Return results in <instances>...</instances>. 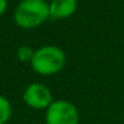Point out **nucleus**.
<instances>
[{
  "mask_svg": "<svg viewBox=\"0 0 124 124\" xmlns=\"http://www.w3.org/2000/svg\"><path fill=\"white\" fill-rule=\"evenodd\" d=\"M49 17V6L44 0H23L14 12V20L20 28L39 27Z\"/></svg>",
  "mask_w": 124,
  "mask_h": 124,
  "instance_id": "obj_1",
  "label": "nucleus"
},
{
  "mask_svg": "<svg viewBox=\"0 0 124 124\" xmlns=\"http://www.w3.org/2000/svg\"><path fill=\"white\" fill-rule=\"evenodd\" d=\"M65 65V54L56 46H44L36 49L31 67L36 73L49 76L60 72Z\"/></svg>",
  "mask_w": 124,
  "mask_h": 124,
  "instance_id": "obj_2",
  "label": "nucleus"
},
{
  "mask_svg": "<svg viewBox=\"0 0 124 124\" xmlns=\"http://www.w3.org/2000/svg\"><path fill=\"white\" fill-rule=\"evenodd\" d=\"M79 109L67 100H54L46 109V124H79Z\"/></svg>",
  "mask_w": 124,
  "mask_h": 124,
  "instance_id": "obj_3",
  "label": "nucleus"
},
{
  "mask_svg": "<svg viewBox=\"0 0 124 124\" xmlns=\"http://www.w3.org/2000/svg\"><path fill=\"white\" fill-rule=\"evenodd\" d=\"M23 101L33 109H47L54 103V96L46 84L32 83L23 92Z\"/></svg>",
  "mask_w": 124,
  "mask_h": 124,
  "instance_id": "obj_4",
  "label": "nucleus"
},
{
  "mask_svg": "<svg viewBox=\"0 0 124 124\" xmlns=\"http://www.w3.org/2000/svg\"><path fill=\"white\" fill-rule=\"evenodd\" d=\"M78 0H51L49 3V17L54 20L67 19L75 14Z\"/></svg>",
  "mask_w": 124,
  "mask_h": 124,
  "instance_id": "obj_5",
  "label": "nucleus"
},
{
  "mask_svg": "<svg viewBox=\"0 0 124 124\" xmlns=\"http://www.w3.org/2000/svg\"><path fill=\"white\" fill-rule=\"evenodd\" d=\"M12 117V104L6 96L0 95V124H7Z\"/></svg>",
  "mask_w": 124,
  "mask_h": 124,
  "instance_id": "obj_6",
  "label": "nucleus"
},
{
  "mask_svg": "<svg viewBox=\"0 0 124 124\" xmlns=\"http://www.w3.org/2000/svg\"><path fill=\"white\" fill-rule=\"evenodd\" d=\"M33 55H35V51H33L32 48H30V47L27 46H22L17 48V52H16V56L17 59L20 60L22 63H28V62H32V57Z\"/></svg>",
  "mask_w": 124,
  "mask_h": 124,
  "instance_id": "obj_7",
  "label": "nucleus"
},
{
  "mask_svg": "<svg viewBox=\"0 0 124 124\" xmlns=\"http://www.w3.org/2000/svg\"><path fill=\"white\" fill-rule=\"evenodd\" d=\"M6 8H7V0H0V16L4 14Z\"/></svg>",
  "mask_w": 124,
  "mask_h": 124,
  "instance_id": "obj_8",
  "label": "nucleus"
}]
</instances>
